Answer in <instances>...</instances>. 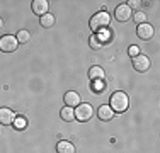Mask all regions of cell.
Here are the masks:
<instances>
[{
	"instance_id": "cell-17",
	"label": "cell",
	"mask_w": 160,
	"mask_h": 153,
	"mask_svg": "<svg viewBox=\"0 0 160 153\" xmlns=\"http://www.w3.org/2000/svg\"><path fill=\"white\" fill-rule=\"evenodd\" d=\"M89 44L92 49H101L102 46H104V41H102V37H99L97 34H92L90 39H89Z\"/></svg>"
},
{
	"instance_id": "cell-9",
	"label": "cell",
	"mask_w": 160,
	"mask_h": 153,
	"mask_svg": "<svg viewBox=\"0 0 160 153\" xmlns=\"http://www.w3.org/2000/svg\"><path fill=\"white\" fill-rule=\"evenodd\" d=\"M31 7H32V12L36 14V15H44V14H48V9H49V2L48 0H34V2L31 3Z\"/></svg>"
},
{
	"instance_id": "cell-11",
	"label": "cell",
	"mask_w": 160,
	"mask_h": 153,
	"mask_svg": "<svg viewBox=\"0 0 160 153\" xmlns=\"http://www.w3.org/2000/svg\"><path fill=\"white\" fill-rule=\"evenodd\" d=\"M97 117L101 121H111L114 117V111L109 106H101L97 109Z\"/></svg>"
},
{
	"instance_id": "cell-21",
	"label": "cell",
	"mask_w": 160,
	"mask_h": 153,
	"mask_svg": "<svg viewBox=\"0 0 160 153\" xmlns=\"http://www.w3.org/2000/svg\"><path fill=\"white\" fill-rule=\"evenodd\" d=\"M128 53H129V56H133V58H135V56L140 55V48H138V46H129Z\"/></svg>"
},
{
	"instance_id": "cell-2",
	"label": "cell",
	"mask_w": 160,
	"mask_h": 153,
	"mask_svg": "<svg viewBox=\"0 0 160 153\" xmlns=\"http://www.w3.org/2000/svg\"><path fill=\"white\" fill-rule=\"evenodd\" d=\"M128 106H129V99H128V95L124 94V92L118 90V92H114V94L111 95V106L109 107L114 111V114L126 112Z\"/></svg>"
},
{
	"instance_id": "cell-19",
	"label": "cell",
	"mask_w": 160,
	"mask_h": 153,
	"mask_svg": "<svg viewBox=\"0 0 160 153\" xmlns=\"http://www.w3.org/2000/svg\"><path fill=\"white\" fill-rule=\"evenodd\" d=\"M14 126H16L17 129H24V128H26V119H24V117H16Z\"/></svg>"
},
{
	"instance_id": "cell-12",
	"label": "cell",
	"mask_w": 160,
	"mask_h": 153,
	"mask_svg": "<svg viewBox=\"0 0 160 153\" xmlns=\"http://www.w3.org/2000/svg\"><path fill=\"white\" fill-rule=\"evenodd\" d=\"M55 22H56V17L49 12L39 17V24H41V27H44V29H51L53 26H55Z\"/></svg>"
},
{
	"instance_id": "cell-18",
	"label": "cell",
	"mask_w": 160,
	"mask_h": 153,
	"mask_svg": "<svg viewBox=\"0 0 160 153\" xmlns=\"http://www.w3.org/2000/svg\"><path fill=\"white\" fill-rule=\"evenodd\" d=\"M133 21L136 22V24H145L147 22V15H145V12H136L135 15H133Z\"/></svg>"
},
{
	"instance_id": "cell-10",
	"label": "cell",
	"mask_w": 160,
	"mask_h": 153,
	"mask_svg": "<svg viewBox=\"0 0 160 153\" xmlns=\"http://www.w3.org/2000/svg\"><path fill=\"white\" fill-rule=\"evenodd\" d=\"M63 101H65V104H67L68 107H77L80 102V95L77 94V92H73V90H68L67 94H65V97H63Z\"/></svg>"
},
{
	"instance_id": "cell-1",
	"label": "cell",
	"mask_w": 160,
	"mask_h": 153,
	"mask_svg": "<svg viewBox=\"0 0 160 153\" xmlns=\"http://www.w3.org/2000/svg\"><path fill=\"white\" fill-rule=\"evenodd\" d=\"M109 24H111V15H109L108 12H97L96 15H92L90 17V22H89V26H90V29L94 31V34H97V32H101V31H104L106 27H109Z\"/></svg>"
},
{
	"instance_id": "cell-7",
	"label": "cell",
	"mask_w": 160,
	"mask_h": 153,
	"mask_svg": "<svg viewBox=\"0 0 160 153\" xmlns=\"http://www.w3.org/2000/svg\"><path fill=\"white\" fill-rule=\"evenodd\" d=\"M14 121H16V112L9 107H0V124L9 126L14 124Z\"/></svg>"
},
{
	"instance_id": "cell-6",
	"label": "cell",
	"mask_w": 160,
	"mask_h": 153,
	"mask_svg": "<svg viewBox=\"0 0 160 153\" xmlns=\"http://www.w3.org/2000/svg\"><path fill=\"white\" fill-rule=\"evenodd\" d=\"M153 27H152V24H148V22H145V24H140L138 29H136V34H138L140 39L143 41H150L152 37H153Z\"/></svg>"
},
{
	"instance_id": "cell-20",
	"label": "cell",
	"mask_w": 160,
	"mask_h": 153,
	"mask_svg": "<svg viewBox=\"0 0 160 153\" xmlns=\"http://www.w3.org/2000/svg\"><path fill=\"white\" fill-rule=\"evenodd\" d=\"M92 90L94 92H102V90H104V83H102V80L92 82Z\"/></svg>"
},
{
	"instance_id": "cell-15",
	"label": "cell",
	"mask_w": 160,
	"mask_h": 153,
	"mask_svg": "<svg viewBox=\"0 0 160 153\" xmlns=\"http://www.w3.org/2000/svg\"><path fill=\"white\" fill-rule=\"evenodd\" d=\"M60 117H62L63 121H67V122H72L75 119V114H73V107H63L62 111H60Z\"/></svg>"
},
{
	"instance_id": "cell-3",
	"label": "cell",
	"mask_w": 160,
	"mask_h": 153,
	"mask_svg": "<svg viewBox=\"0 0 160 153\" xmlns=\"http://www.w3.org/2000/svg\"><path fill=\"white\" fill-rule=\"evenodd\" d=\"M73 114H75V119L80 121V122H87L92 119L94 116V109L90 104H87V102H80L77 106V109H73Z\"/></svg>"
},
{
	"instance_id": "cell-4",
	"label": "cell",
	"mask_w": 160,
	"mask_h": 153,
	"mask_svg": "<svg viewBox=\"0 0 160 153\" xmlns=\"http://www.w3.org/2000/svg\"><path fill=\"white\" fill-rule=\"evenodd\" d=\"M17 48H19V43H17V39L14 36L7 34V36L0 37V51H3V53H14Z\"/></svg>"
},
{
	"instance_id": "cell-5",
	"label": "cell",
	"mask_w": 160,
	"mask_h": 153,
	"mask_svg": "<svg viewBox=\"0 0 160 153\" xmlns=\"http://www.w3.org/2000/svg\"><path fill=\"white\" fill-rule=\"evenodd\" d=\"M133 67H135L136 72L145 73V72L150 70L152 61H150V58H148L147 55H138V56H135V58H133Z\"/></svg>"
},
{
	"instance_id": "cell-8",
	"label": "cell",
	"mask_w": 160,
	"mask_h": 153,
	"mask_svg": "<svg viewBox=\"0 0 160 153\" xmlns=\"http://www.w3.org/2000/svg\"><path fill=\"white\" fill-rule=\"evenodd\" d=\"M116 19L119 22H126L129 21V19L133 17V14H131V9L126 5V3H121V5H118V9H116Z\"/></svg>"
},
{
	"instance_id": "cell-13",
	"label": "cell",
	"mask_w": 160,
	"mask_h": 153,
	"mask_svg": "<svg viewBox=\"0 0 160 153\" xmlns=\"http://www.w3.org/2000/svg\"><path fill=\"white\" fill-rule=\"evenodd\" d=\"M56 151L58 153H75V146L70 141H60L56 145Z\"/></svg>"
},
{
	"instance_id": "cell-22",
	"label": "cell",
	"mask_w": 160,
	"mask_h": 153,
	"mask_svg": "<svg viewBox=\"0 0 160 153\" xmlns=\"http://www.w3.org/2000/svg\"><path fill=\"white\" fill-rule=\"evenodd\" d=\"M2 27H3V19L0 17V29H2Z\"/></svg>"
},
{
	"instance_id": "cell-16",
	"label": "cell",
	"mask_w": 160,
	"mask_h": 153,
	"mask_svg": "<svg viewBox=\"0 0 160 153\" xmlns=\"http://www.w3.org/2000/svg\"><path fill=\"white\" fill-rule=\"evenodd\" d=\"M16 39H17L19 44H28L29 41H31V32H29L28 29H22V31H19V32H17Z\"/></svg>"
},
{
	"instance_id": "cell-14",
	"label": "cell",
	"mask_w": 160,
	"mask_h": 153,
	"mask_svg": "<svg viewBox=\"0 0 160 153\" xmlns=\"http://www.w3.org/2000/svg\"><path fill=\"white\" fill-rule=\"evenodd\" d=\"M89 78L92 82H97V80H104V70L101 67H92L89 70Z\"/></svg>"
}]
</instances>
